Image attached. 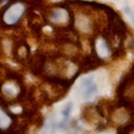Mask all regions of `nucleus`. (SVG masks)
Here are the masks:
<instances>
[{
	"mask_svg": "<svg viewBox=\"0 0 134 134\" xmlns=\"http://www.w3.org/2000/svg\"><path fill=\"white\" fill-rule=\"evenodd\" d=\"M25 5L23 2H15L5 11L3 15V21L7 25H15L20 20V18L23 17L24 12H25Z\"/></svg>",
	"mask_w": 134,
	"mask_h": 134,
	"instance_id": "1",
	"label": "nucleus"
},
{
	"mask_svg": "<svg viewBox=\"0 0 134 134\" xmlns=\"http://www.w3.org/2000/svg\"><path fill=\"white\" fill-rule=\"evenodd\" d=\"M96 48H97V53L100 57H106L108 54H110V48H108L107 43L104 39H99L97 41V45H96Z\"/></svg>",
	"mask_w": 134,
	"mask_h": 134,
	"instance_id": "2",
	"label": "nucleus"
},
{
	"mask_svg": "<svg viewBox=\"0 0 134 134\" xmlns=\"http://www.w3.org/2000/svg\"><path fill=\"white\" fill-rule=\"evenodd\" d=\"M96 92H97V86H96V84L93 82L91 83L90 85L87 86H84V92H83V96L85 99H88L90 97H92Z\"/></svg>",
	"mask_w": 134,
	"mask_h": 134,
	"instance_id": "3",
	"label": "nucleus"
},
{
	"mask_svg": "<svg viewBox=\"0 0 134 134\" xmlns=\"http://www.w3.org/2000/svg\"><path fill=\"white\" fill-rule=\"evenodd\" d=\"M9 124H10L9 116H8L2 110H0V127L5 129L7 126H9Z\"/></svg>",
	"mask_w": 134,
	"mask_h": 134,
	"instance_id": "4",
	"label": "nucleus"
},
{
	"mask_svg": "<svg viewBox=\"0 0 134 134\" xmlns=\"http://www.w3.org/2000/svg\"><path fill=\"white\" fill-rule=\"evenodd\" d=\"M64 17H67V15H66V12L62 9L54 10L53 14H52V19L54 21H60V20L64 19Z\"/></svg>",
	"mask_w": 134,
	"mask_h": 134,
	"instance_id": "5",
	"label": "nucleus"
},
{
	"mask_svg": "<svg viewBox=\"0 0 134 134\" xmlns=\"http://www.w3.org/2000/svg\"><path fill=\"white\" fill-rule=\"evenodd\" d=\"M72 107H73V103L72 102H68L64 107H63L62 115H63V117H64V121L68 120V117L70 115V112H72Z\"/></svg>",
	"mask_w": 134,
	"mask_h": 134,
	"instance_id": "6",
	"label": "nucleus"
}]
</instances>
